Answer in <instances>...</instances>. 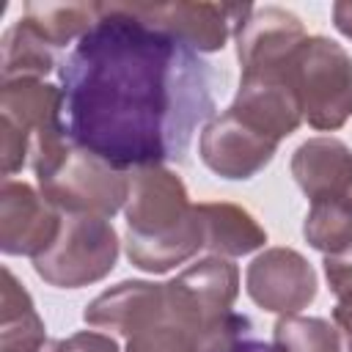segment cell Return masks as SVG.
Segmentation results:
<instances>
[{
    "mask_svg": "<svg viewBox=\"0 0 352 352\" xmlns=\"http://www.w3.org/2000/svg\"><path fill=\"white\" fill-rule=\"evenodd\" d=\"M302 234L311 248H316L327 256L352 245V198L311 201Z\"/></svg>",
    "mask_w": 352,
    "mask_h": 352,
    "instance_id": "ac0fdd59",
    "label": "cell"
},
{
    "mask_svg": "<svg viewBox=\"0 0 352 352\" xmlns=\"http://www.w3.org/2000/svg\"><path fill=\"white\" fill-rule=\"evenodd\" d=\"M41 195L66 214L113 217L129 195V176L69 140L60 157L36 173Z\"/></svg>",
    "mask_w": 352,
    "mask_h": 352,
    "instance_id": "277c9868",
    "label": "cell"
},
{
    "mask_svg": "<svg viewBox=\"0 0 352 352\" xmlns=\"http://www.w3.org/2000/svg\"><path fill=\"white\" fill-rule=\"evenodd\" d=\"M236 294V264L209 256L168 283L124 280L102 292L82 319L126 336V352H231L253 336V322L231 311Z\"/></svg>",
    "mask_w": 352,
    "mask_h": 352,
    "instance_id": "7a4b0ae2",
    "label": "cell"
},
{
    "mask_svg": "<svg viewBox=\"0 0 352 352\" xmlns=\"http://www.w3.org/2000/svg\"><path fill=\"white\" fill-rule=\"evenodd\" d=\"M280 140L258 132L231 110L214 116L198 138V154L223 179H250L275 157Z\"/></svg>",
    "mask_w": 352,
    "mask_h": 352,
    "instance_id": "9c48e42d",
    "label": "cell"
},
{
    "mask_svg": "<svg viewBox=\"0 0 352 352\" xmlns=\"http://www.w3.org/2000/svg\"><path fill=\"white\" fill-rule=\"evenodd\" d=\"M102 14V3H25V19L55 47L80 41Z\"/></svg>",
    "mask_w": 352,
    "mask_h": 352,
    "instance_id": "e0dca14e",
    "label": "cell"
},
{
    "mask_svg": "<svg viewBox=\"0 0 352 352\" xmlns=\"http://www.w3.org/2000/svg\"><path fill=\"white\" fill-rule=\"evenodd\" d=\"M118 256V236L104 217L66 214L58 239L47 253L33 258V270L50 286L80 289L102 280Z\"/></svg>",
    "mask_w": 352,
    "mask_h": 352,
    "instance_id": "8992f818",
    "label": "cell"
},
{
    "mask_svg": "<svg viewBox=\"0 0 352 352\" xmlns=\"http://www.w3.org/2000/svg\"><path fill=\"white\" fill-rule=\"evenodd\" d=\"M333 319H336L338 330L344 333L346 352H352V300H341V302H336V308H333Z\"/></svg>",
    "mask_w": 352,
    "mask_h": 352,
    "instance_id": "7402d4cb",
    "label": "cell"
},
{
    "mask_svg": "<svg viewBox=\"0 0 352 352\" xmlns=\"http://www.w3.org/2000/svg\"><path fill=\"white\" fill-rule=\"evenodd\" d=\"M333 22L346 38H352V0H344V3L333 6Z\"/></svg>",
    "mask_w": 352,
    "mask_h": 352,
    "instance_id": "603a6c76",
    "label": "cell"
},
{
    "mask_svg": "<svg viewBox=\"0 0 352 352\" xmlns=\"http://www.w3.org/2000/svg\"><path fill=\"white\" fill-rule=\"evenodd\" d=\"M3 173L11 176L30 160L33 140L66 129L60 88L41 80H8L0 99Z\"/></svg>",
    "mask_w": 352,
    "mask_h": 352,
    "instance_id": "52a82bcc",
    "label": "cell"
},
{
    "mask_svg": "<svg viewBox=\"0 0 352 352\" xmlns=\"http://www.w3.org/2000/svg\"><path fill=\"white\" fill-rule=\"evenodd\" d=\"M55 47L22 16L3 33V82L8 80H38L58 63Z\"/></svg>",
    "mask_w": 352,
    "mask_h": 352,
    "instance_id": "9a60e30c",
    "label": "cell"
},
{
    "mask_svg": "<svg viewBox=\"0 0 352 352\" xmlns=\"http://www.w3.org/2000/svg\"><path fill=\"white\" fill-rule=\"evenodd\" d=\"M126 256L138 270L168 272L204 250V220L176 173L162 165L129 173Z\"/></svg>",
    "mask_w": 352,
    "mask_h": 352,
    "instance_id": "3957f363",
    "label": "cell"
},
{
    "mask_svg": "<svg viewBox=\"0 0 352 352\" xmlns=\"http://www.w3.org/2000/svg\"><path fill=\"white\" fill-rule=\"evenodd\" d=\"M231 352H270V346H267V344H261V341H256V338L250 336V338H245L239 346H234Z\"/></svg>",
    "mask_w": 352,
    "mask_h": 352,
    "instance_id": "cb8c5ba5",
    "label": "cell"
},
{
    "mask_svg": "<svg viewBox=\"0 0 352 352\" xmlns=\"http://www.w3.org/2000/svg\"><path fill=\"white\" fill-rule=\"evenodd\" d=\"M198 212L204 220V250L212 256L234 258L267 242V234L253 214L234 204H198Z\"/></svg>",
    "mask_w": 352,
    "mask_h": 352,
    "instance_id": "5bb4252c",
    "label": "cell"
},
{
    "mask_svg": "<svg viewBox=\"0 0 352 352\" xmlns=\"http://www.w3.org/2000/svg\"><path fill=\"white\" fill-rule=\"evenodd\" d=\"M314 267L289 248H272L256 256L245 272V289L256 305L275 314H297L316 297Z\"/></svg>",
    "mask_w": 352,
    "mask_h": 352,
    "instance_id": "8fae6325",
    "label": "cell"
},
{
    "mask_svg": "<svg viewBox=\"0 0 352 352\" xmlns=\"http://www.w3.org/2000/svg\"><path fill=\"white\" fill-rule=\"evenodd\" d=\"M146 25L184 41L195 52H217L253 11L248 3H124Z\"/></svg>",
    "mask_w": 352,
    "mask_h": 352,
    "instance_id": "ba28073f",
    "label": "cell"
},
{
    "mask_svg": "<svg viewBox=\"0 0 352 352\" xmlns=\"http://www.w3.org/2000/svg\"><path fill=\"white\" fill-rule=\"evenodd\" d=\"M30 184L6 179L0 192V245L8 256L38 258L60 234L63 217Z\"/></svg>",
    "mask_w": 352,
    "mask_h": 352,
    "instance_id": "30bf717a",
    "label": "cell"
},
{
    "mask_svg": "<svg viewBox=\"0 0 352 352\" xmlns=\"http://www.w3.org/2000/svg\"><path fill=\"white\" fill-rule=\"evenodd\" d=\"M236 58L242 66L286 55L297 50L305 38V28L297 14L267 6V8H253L236 28Z\"/></svg>",
    "mask_w": 352,
    "mask_h": 352,
    "instance_id": "4fadbf2b",
    "label": "cell"
},
{
    "mask_svg": "<svg viewBox=\"0 0 352 352\" xmlns=\"http://www.w3.org/2000/svg\"><path fill=\"white\" fill-rule=\"evenodd\" d=\"M44 322L38 319L28 289L3 267V352H41Z\"/></svg>",
    "mask_w": 352,
    "mask_h": 352,
    "instance_id": "2e32d148",
    "label": "cell"
},
{
    "mask_svg": "<svg viewBox=\"0 0 352 352\" xmlns=\"http://www.w3.org/2000/svg\"><path fill=\"white\" fill-rule=\"evenodd\" d=\"M294 85L314 129H338L352 116V58L338 41L305 36L294 52Z\"/></svg>",
    "mask_w": 352,
    "mask_h": 352,
    "instance_id": "5b68a950",
    "label": "cell"
},
{
    "mask_svg": "<svg viewBox=\"0 0 352 352\" xmlns=\"http://www.w3.org/2000/svg\"><path fill=\"white\" fill-rule=\"evenodd\" d=\"M41 352H118V344L110 336H102V333H94V330H82V333H74L69 338L44 344Z\"/></svg>",
    "mask_w": 352,
    "mask_h": 352,
    "instance_id": "44dd1931",
    "label": "cell"
},
{
    "mask_svg": "<svg viewBox=\"0 0 352 352\" xmlns=\"http://www.w3.org/2000/svg\"><path fill=\"white\" fill-rule=\"evenodd\" d=\"M292 173L311 201L352 198V148L336 138H311L297 146Z\"/></svg>",
    "mask_w": 352,
    "mask_h": 352,
    "instance_id": "7c38bea8",
    "label": "cell"
},
{
    "mask_svg": "<svg viewBox=\"0 0 352 352\" xmlns=\"http://www.w3.org/2000/svg\"><path fill=\"white\" fill-rule=\"evenodd\" d=\"M270 352H341V336L324 319L286 314L275 322Z\"/></svg>",
    "mask_w": 352,
    "mask_h": 352,
    "instance_id": "d6986e66",
    "label": "cell"
},
{
    "mask_svg": "<svg viewBox=\"0 0 352 352\" xmlns=\"http://www.w3.org/2000/svg\"><path fill=\"white\" fill-rule=\"evenodd\" d=\"M324 275L330 283V292L341 300H352V245H346L338 253L324 256Z\"/></svg>",
    "mask_w": 352,
    "mask_h": 352,
    "instance_id": "ffe728a7",
    "label": "cell"
},
{
    "mask_svg": "<svg viewBox=\"0 0 352 352\" xmlns=\"http://www.w3.org/2000/svg\"><path fill=\"white\" fill-rule=\"evenodd\" d=\"M58 74L72 143L118 170L182 162L198 126L214 118V88L223 82L201 52L124 3H102L99 22Z\"/></svg>",
    "mask_w": 352,
    "mask_h": 352,
    "instance_id": "6da1fadb",
    "label": "cell"
}]
</instances>
